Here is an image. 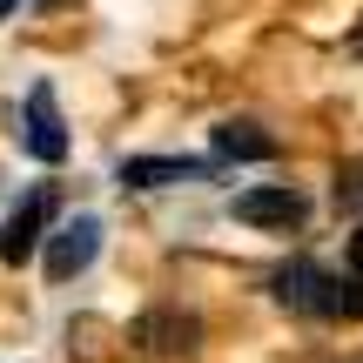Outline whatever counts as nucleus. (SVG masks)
Here are the masks:
<instances>
[{
  "label": "nucleus",
  "instance_id": "obj_1",
  "mask_svg": "<svg viewBox=\"0 0 363 363\" xmlns=\"http://www.w3.org/2000/svg\"><path fill=\"white\" fill-rule=\"evenodd\" d=\"M21 148H27L34 162H67V121H61V108H54V88H48V81H34V88H27Z\"/></svg>",
  "mask_w": 363,
  "mask_h": 363
},
{
  "label": "nucleus",
  "instance_id": "obj_2",
  "mask_svg": "<svg viewBox=\"0 0 363 363\" xmlns=\"http://www.w3.org/2000/svg\"><path fill=\"white\" fill-rule=\"evenodd\" d=\"M94 256H101V216H67L61 229L48 235V276L54 283H74Z\"/></svg>",
  "mask_w": 363,
  "mask_h": 363
},
{
  "label": "nucleus",
  "instance_id": "obj_3",
  "mask_svg": "<svg viewBox=\"0 0 363 363\" xmlns=\"http://www.w3.org/2000/svg\"><path fill=\"white\" fill-rule=\"evenodd\" d=\"M48 222H54V189H27L21 208L7 216V229H0V262H13V269H21V262L48 242V235H40Z\"/></svg>",
  "mask_w": 363,
  "mask_h": 363
},
{
  "label": "nucleus",
  "instance_id": "obj_4",
  "mask_svg": "<svg viewBox=\"0 0 363 363\" xmlns=\"http://www.w3.org/2000/svg\"><path fill=\"white\" fill-rule=\"evenodd\" d=\"M303 216H310V202H303L289 182L235 195V222H249V229H303Z\"/></svg>",
  "mask_w": 363,
  "mask_h": 363
},
{
  "label": "nucleus",
  "instance_id": "obj_5",
  "mask_svg": "<svg viewBox=\"0 0 363 363\" xmlns=\"http://www.w3.org/2000/svg\"><path fill=\"white\" fill-rule=\"evenodd\" d=\"M330 283L337 276L316 269V262H289V269H276V303L296 316H330Z\"/></svg>",
  "mask_w": 363,
  "mask_h": 363
},
{
  "label": "nucleus",
  "instance_id": "obj_6",
  "mask_svg": "<svg viewBox=\"0 0 363 363\" xmlns=\"http://www.w3.org/2000/svg\"><path fill=\"white\" fill-rule=\"evenodd\" d=\"M169 182H208V162H189V155H128L121 162V189H169Z\"/></svg>",
  "mask_w": 363,
  "mask_h": 363
},
{
  "label": "nucleus",
  "instance_id": "obj_7",
  "mask_svg": "<svg viewBox=\"0 0 363 363\" xmlns=\"http://www.w3.org/2000/svg\"><path fill=\"white\" fill-rule=\"evenodd\" d=\"M135 337H142L155 357H189L195 337H202V323H195V316H182V310H148L142 323H135Z\"/></svg>",
  "mask_w": 363,
  "mask_h": 363
},
{
  "label": "nucleus",
  "instance_id": "obj_8",
  "mask_svg": "<svg viewBox=\"0 0 363 363\" xmlns=\"http://www.w3.org/2000/svg\"><path fill=\"white\" fill-rule=\"evenodd\" d=\"M216 155L222 162H269L276 155V135H262L256 121H222V128H216Z\"/></svg>",
  "mask_w": 363,
  "mask_h": 363
},
{
  "label": "nucleus",
  "instance_id": "obj_9",
  "mask_svg": "<svg viewBox=\"0 0 363 363\" xmlns=\"http://www.w3.org/2000/svg\"><path fill=\"white\" fill-rule=\"evenodd\" d=\"M330 316L363 323V276H337V283H330Z\"/></svg>",
  "mask_w": 363,
  "mask_h": 363
},
{
  "label": "nucleus",
  "instance_id": "obj_10",
  "mask_svg": "<svg viewBox=\"0 0 363 363\" xmlns=\"http://www.w3.org/2000/svg\"><path fill=\"white\" fill-rule=\"evenodd\" d=\"M337 208H363V162L337 169Z\"/></svg>",
  "mask_w": 363,
  "mask_h": 363
},
{
  "label": "nucleus",
  "instance_id": "obj_11",
  "mask_svg": "<svg viewBox=\"0 0 363 363\" xmlns=\"http://www.w3.org/2000/svg\"><path fill=\"white\" fill-rule=\"evenodd\" d=\"M343 262H350V276H363V222L350 229V242H343Z\"/></svg>",
  "mask_w": 363,
  "mask_h": 363
}]
</instances>
